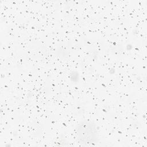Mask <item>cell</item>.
<instances>
[{
	"label": "cell",
	"instance_id": "1",
	"mask_svg": "<svg viewBox=\"0 0 147 147\" xmlns=\"http://www.w3.org/2000/svg\"><path fill=\"white\" fill-rule=\"evenodd\" d=\"M75 134L78 141L84 145L96 143L98 140V132L96 125L92 121L84 120L76 126Z\"/></svg>",
	"mask_w": 147,
	"mask_h": 147
}]
</instances>
